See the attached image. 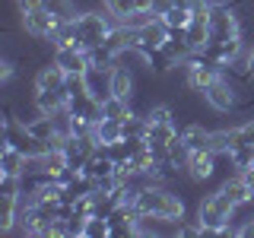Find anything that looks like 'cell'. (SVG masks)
<instances>
[{
	"mask_svg": "<svg viewBox=\"0 0 254 238\" xmlns=\"http://www.w3.org/2000/svg\"><path fill=\"white\" fill-rule=\"evenodd\" d=\"M232 213H235V203L216 187L197 206V222L203 226V235H238L232 226Z\"/></svg>",
	"mask_w": 254,
	"mask_h": 238,
	"instance_id": "cell-1",
	"label": "cell"
},
{
	"mask_svg": "<svg viewBox=\"0 0 254 238\" xmlns=\"http://www.w3.org/2000/svg\"><path fill=\"white\" fill-rule=\"evenodd\" d=\"M111 26H115V16H111L105 6H102V10H79L73 16V32H76L73 48L89 51V48L102 45V42H105V35L111 32Z\"/></svg>",
	"mask_w": 254,
	"mask_h": 238,
	"instance_id": "cell-2",
	"label": "cell"
},
{
	"mask_svg": "<svg viewBox=\"0 0 254 238\" xmlns=\"http://www.w3.org/2000/svg\"><path fill=\"white\" fill-rule=\"evenodd\" d=\"M137 210L146 216H169V219H185V200L172 194L169 184H146L137 194Z\"/></svg>",
	"mask_w": 254,
	"mask_h": 238,
	"instance_id": "cell-3",
	"label": "cell"
},
{
	"mask_svg": "<svg viewBox=\"0 0 254 238\" xmlns=\"http://www.w3.org/2000/svg\"><path fill=\"white\" fill-rule=\"evenodd\" d=\"M219 76H222V70L216 67V63H210L203 54H197V51L185 60V86H188L190 92H200L203 95Z\"/></svg>",
	"mask_w": 254,
	"mask_h": 238,
	"instance_id": "cell-4",
	"label": "cell"
},
{
	"mask_svg": "<svg viewBox=\"0 0 254 238\" xmlns=\"http://www.w3.org/2000/svg\"><path fill=\"white\" fill-rule=\"evenodd\" d=\"M226 38H242V22L229 3H219L210 10V42H226Z\"/></svg>",
	"mask_w": 254,
	"mask_h": 238,
	"instance_id": "cell-5",
	"label": "cell"
},
{
	"mask_svg": "<svg viewBox=\"0 0 254 238\" xmlns=\"http://www.w3.org/2000/svg\"><path fill=\"white\" fill-rule=\"evenodd\" d=\"M185 178L194 181V184L219 178V153H213V149H197V153H190Z\"/></svg>",
	"mask_w": 254,
	"mask_h": 238,
	"instance_id": "cell-6",
	"label": "cell"
},
{
	"mask_svg": "<svg viewBox=\"0 0 254 238\" xmlns=\"http://www.w3.org/2000/svg\"><path fill=\"white\" fill-rule=\"evenodd\" d=\"M61 19H64L61 13H54L51 6H42V10H32V13L22 16V29L32 38H51L54 29L61 26Z\"/></svg>",
	"mask_w": 254,
	"mask_h": 238,
	"instance_id": "cell-7",
	"label": "cell"
},
{
	"mask_svg": "<svg viewBox=\"0 0 254 238\" xmlns=\"http://www.w3.org/2000/svg\"><path fill=\"white\" fill-rule=\"evenodd\" d=\"M203 99L213 111H235L238 108V89H235V83H229V76H219L203 92Z\"/></svg>",
	"mask_w": 254,
	"mask_h": 238,
	"instance_id": "cell-8",
	"label": "cell"
},
{
	"mask_svg": "<svg viewBox=\"0 0 254 238\" xmlns=\"http://www.w3.org/2000/svg\"><path fill=\"white\" fill-rule=\"evenodd\" d=\"M54 60L64 67V73H67V76H86V73L92 70L89 51H83V48H73V45L54 48Z\"/></svg>",
	"mask_w": 254,
	"mask_h": 238,
	"instance_id": "cell-9",
	"label": "cell"
},
{
	"mask_svg": "<svg viewBox=\"0 0 254 238\" xmlns=\"http://www.w3.org/2000/svg\"><path fill=\"white\" fill-rule=\"evenodd\" d=\"M29 153H22L13 143H3V153H0V175H13V178H22L29 172Z\"/></svg>",
	"mask_w": 254,
	"mask_h": 238,
	"instance_id": "cell-10",
	"label": "cell"
},
{
	"mask_svg": "<svg viewBox=\"0 0 254 238\" xmlns=\"http://www.w3.org/2000/svg\"><path fill=\"white\" fill-rule=\"evenodd\" d=\"M165 38H169V26H165V19L159 16V19H153L149 26H143L137 32V48L143 54H149V51H156V48H162Z\"/></svg>",
	"mask_w": 254,
	"mask_h": 238,
	"instance_id": "cell-11",
	"label": "cell"
},
{
	"mask_svg": "<svg viewBox=\"0 0 254 238\" xmlns=\"http://www.w3.org/2000/svg\"><path fill=\"white\" fill-rule=\"evenodd\" d=\"M111 95H118V99H124V102L133 105V95H137V76H133L130 67L115 63V70H111Z\"/></svg>",
	"mask_w": 254,
	"mask_h": 238,
	"instance_id": "cell-12",
	"label": "cell"
},
{
	"mask_svg": "<svg viewBox=\"0 0 254 238\" xmlns=\"http://www.w3.org/2000/svg\"><path fill=\"white\" fill-rule=\"evenodd\" d=\"M162 51L169 54V58L175 63H185L190 54H194V48L188 45V35H185V29H169V38H165V45H162Z\"/></svg>",
	"mask_w": 254,
	"mask_h": 238,
	"instance_id": "cell-13",
	"label": "cell"
},
{
	"mask_svg": "<svg viewBox=\"0 0 254 238\" xmlns=\"http://www.w3.org/2000/svg\"><path fill=\"white\" fill-rule=\"evenodd\" d=\"M64 83H67V73H64V67H61L58 60L38 67V73H35V89H64Z\"/></svg>",
	"mask_w": 254,
	"mask_h": 238,
	"instance_id": "cell-14",
	"label": "cell"
},
{
	"mask_svg": "<svg viewBox=\"0 0 254 238\" xmlns=\"http://www.w3.org/2000/svg\"><path fill=\"white\" fill-rule=\"evenodd\" d=\"M181 140H185V146L190 153H197V149H210V130L200 124H190V127H181Z\"/></svg>",
	"mask_w": 254,
	"mask_h": 238,
	"instance_id": "cell-15",
	"label": "cell"
},
{
	"mask_svg": "<svg viewBox=\"0 0 254 238\" xmlns=\"http://www.w3.org/2000/svg\"><path fill=\"white\" fill-rule=\"evenodd\" d=\"M130 102L118 99V95H108V99H102V118H115V121H124L127 115H130Z\"/></svg>",
	"mask_w": 254,
	"mask_h": 238,
	"instance_id": "cell-16",
	"label": "cell"
},
{
	"mask_svg": "<svg viewBox=\"0 0 254 238\" xmlns=\"http://www.w3.org/2000/svg\"><path fill=\"white\" fill-rule=\"evenodd\" d=\"M95 137H99V143L121 140V121H115V118H102V121L95 124Z\"/></svg>",
	"mask_w": 254,
	"mask_h": 238,
	"instance_id": "cell-17",
	"label": "cell"
},
{
	"mask_svg": "<svg viewBox=\"0 0 254 238\" xmlns=\"http://www.w3.org/2000/svg\"><path fill=\"white\" fill-rule=\"evenodd\" d=\"M162 19H165V26H169V29H188V22L194 19V13H190L188 6H172Z\"/></svg>",
	"mask_w": 254,
	"mask_h": 238,
	"instance_id": "cell-18",
	"label": "cell"
},
{
	"mask_svg": "<svg viewBox=\"0 0 254 238\" xmlns=\"http://www.w3.org/2000/svg\"><path fill=\"white\" fill-rule=\"evenodd\" d=\"M105 235H111V222L105 216H89V219H86L83 238H105Z\"/></svg>",
	"mask_w": 254,
	"mask_h": 238,
	"instance_id": "cell-19",
	"label": "cell"
},
{
	"mask_svg": "<svg viewBox=\"0 0 254 238\" xmlns=\"http://www.w3.org/2000/svg\"><path fill=\"white\" fill-rule=\"evenodd\" d=\"M143 115H146V121H149V124L172 121V108H169V105H149L146 111H143Z\"/></svg>",
	"mask_w": 254,
	"mask_h": 238,
	"instance_id": "cell-20",
	"label": "cell"
},
{
	"mask_svg": "<svg viewBox=\"0 0 254 238\" xmlns=\"http://www.w3.org/2000/svg\"><path fill=\"white\" fill-rule=\"evenodd\" d=\"M232 130H235V146H238V143H248V146H254V121H245V124L232 127Z\"/></svg>",
	"mask_w": 254,
	"mask_h": 238,
	"instance_id": "cell-21",
	"label": "cell"
},
{
	"mask_svg": "<svg viewBox=\"0 0 254 238\" xmlns=\"http://www.w3.org/2000/svg\"><path fill=\"white\" fill-rule=\"evenodd\" d=\"M42 6H48V0H16V10H19V16H26L32 10H42Z\"/></svg>",
	"mask_w": 254,
	"mask_h": 238,
	"instance_id": "cell-22",
	"label": "cell"
},
{
	"mask_svg": "<svg viewBox=\"0 0 254 238\" xmlns=\"http://www.w3.org/2000/svg\"><path fill=\"white\" fill-rule=\"evenodd\" d=\"M13 76H16L13 60H3V63H0V83H3V86H10V83H13Z\"/></svg>",
	"mask_w": 254,
	"mask_h": 238,
	"instance_id": "cell-23",
	"label": "cell"
},
{
	"mask_svg": "<svg viewBox=\"0 0 254 238\" xmlns=\"http://www.w3.org/2000/svg\"><path fill=\"white\" fill-rule=\"evenodd\" d=\"M175 6V0H149V10H153L156 16H165Z\"/></svg>",
	"mask_w": 254,
	"mask_h": 238,
	"instance_id": "cell-24",
	"label": "cell"
},
{
	"mask_svg": "<svg viewBox=\"0 0 254 238\" xmlns=\"http://www.w3.org/2000/svg\"><path fill=\"white\" fill-rule=\"evenodd\" d=\"M245 63H248V73H251V79H254V48L245 54Z\"/></svg>",
	"mask_w": 254,
	"mask_h": 238,
	"instance_id": "cell-25",
	"label": "cell"
},
{
	"mask_svg": "<svg viewBox=\"0 0 254 238\" xmlns=\"http://www.w3.org/2000/svg\"><path fill=\"white\" fill-rule=\"evenodd\" d=\"M102 3H105V0H102Z\"/></svg>",
	"mask_w": 254,
	"mask_h": 238,
	"instance_id": "cell-26",
	"label": "cell"
}]
</instances>
